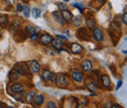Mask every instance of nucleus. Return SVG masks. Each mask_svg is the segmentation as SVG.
<instances>
[{"mask_svg":"<svg viewBox=\"0 0 127 108\" xmlns=\"http://www.w3.org/2000/svg\"><path fill=\"white\" fill-rule=\"evenodd\" d=\"M33 101H34V104H35L36 106H41V105L43 104V102H44V96H43L42 94L35 95Z\"/></svg>","mask_w":127,"mask_h":108,"instance_id":"nucleus-15","label":"nucleus"},{"mask_svg":"<svg viewBox=\"0 0 127 108\" xmlns=\"http://www.w3.org/2000/svg\"><path fill=\"white\" fill-rule=\"evenodd\" d=\"M23 12H24L25 18H29L30 15H31V9H30V7H28V6H24V8H23Z\"/></svg>","mask_w":127,"mask_h":108,"instance_id":"nucleus-26","label":"nucleus"},{"mask_svg":"<svg viewBox=\"0 0 127 108\" xmlns=\"http://www.w3.org/2000/svg\"><path fill=\"white\" fill-rule=\"evenodd\" d=\"M62 16H63L64 20L65 23L69 24L70 22H72V14L71 12H69L68 10H62Z\"/></svg>","mask_w":127,"mask_h":108,"instance_id":"nucleus-9","label":"nucleus"},{"mask_svg":"<svg viewBox=\"0 0 127 108\" xmlns=\"http://www.w3.org/2000/svg\"><path fill=\"white\" fill-rule=\"evenodd\" d=\"M25 31H26V33H27V34H30V35H32V34H33V33L36 32L35 28H34L33 26H32V25H28V26H26Z\"/></svg>","mask_w":127,"mask_h":108,"instance_id":"nucleus-22","label":"nucleus"},{"mask_svg":"<svg viewBox=\"0 0 127 108\" xmlns=\"http://www.w3.org/2000/svg\"><path fill=\"white\" fill-rule=\"evenodd\" d=\"M1 36H2V32L0 31V38H1Z\"/></svg>","mask_w":127,"mask_h":108,"instance_id":"nucleus-41","label":"nucleus"},{"mask_svg":"<svg viewBox=\"0 0 127 108\" xmlns=\"http://www.w3.org/2000/svg\"><path fill=\"white\" fill-rule=\"evenodd\" d=\"M96 1H97L99 4H102V5H103V4H104V3H105L107 0H96Z\"/></svg>","mask_w":127,"mask_h":108,"instance_id":"nucleus-39","label":"nucleus"},{"mask_svg":"<svg viewBox=\"0 0 127 108\" xmlns=\"http://www.w3.org/2000/svg\"><path fill=\"white\" fill-rule=\"evenodd\" d=\"M14 70H16L17 72L20 74V75H23V76H27L30 74V67L27 63L25 62H22V63H17L16 65L14 66Z\"/></svg>","mask_w":127,"mask_h":108,"instance_id":"nucleus-1","label":"nucleus"},{"mask_svg":"<svg viewBox=\"0 0 127 108\" xmlns=\"http://www.w3.org/2000/svg\"><path fill=\"white\" fill-rule=\"evenodd\" d=\"M126 53H127V51H126Z\"/></svg>","mask_w":127,"mask_h":108,"instance_id":"nucleus-43","label":"nucleus"},{"mask_svg":"<svg viewBox=\"0 0 127 108\" xmlns=\"http://www.w3.org/2000/svg\"><path fill=\"white\" fill-rule=\"evenodd\" d=\"M47 107L48 108H55L57 107V105H56V103L54 102V101H49L47 103Z\"/></svg>","mask_w":127,"mask_h":108,"instance_id":"nucleus-31","label":"nucleus"},{"mask_svg":"<svg viewBox=\"0 0 127 108\" xmlns=\"http://www.w3.org/2000/svg\"><path fill=\"white\" fill-rule=\"evenodd\" d=\"M111 107L113 108H122L121 105H119V104H115V105H111Z\"/></svg>","mask_w":127,"mask_h":108,"instance_id":"nucleus-40","label":"nucleus"},{"mask_svg":"<svg viewBox=\"0 0 127 108\" xmlns=\"http://www.w3.org/2000/svg\"><path fill=\"white\" fill-rule=\"evenodd\" d=\"M12 26H13V27H14L15 29H19V27H20V22H19L18 20H15V21L13 22Z\"/></svg>","mask_w":127,"mask_h":108,"instance_id":"nucleus-33","label":"nucleus"},{"mask_svg":"<svg viewBox=\"0 0 127 108\" xmlns=\"http://www.w3.org/2000/svg\"><path fill=\"white\" fill-rule=\"evenodd\" d=\"M50 81H51L52 85H56L58 83V75L57 74H52V76L50 78Z\"/></svg>","mask_w":127,"mask_h":108,"instance_id":"nucleus-27","label":"nucleus"},{"mask_svg":"<svg viewBox=\"0 0 127 108\" xmlns=\"http://www.w3.org/2000/svg\"><path fill=\"white\" fill-rule=\"evenodd\" d=\"M52 14H53V16H54L55 20H56L60 25H64V18H63V16H62V13H61V12L56 11V12H53Z\"/></svg>","mask_w":127,"mask_h":108,"instance_id":"nucleus-16","label":"nucleus"},{"mask_svg":"<svg viewBox=\"0 0 127 108\" xmlns=\"http://www.w3.org/2000/svg\"><path fill=\"white\" fill-rule=\"evenodd\" d=\"M71 78L76 82V83H82L83 82V74L79 72L78 70H73L72 72H71Z\"/></svg>","mask_w":127,"mask_h":108,"instance_id":"nucleus-4","label":"nucleus"},{"mask_svg":"<svg viewBox=\"0 0 127 108\" xmlns=\"http://www.w3.org/2000/svg\"><path fill=\"white\" fill-rule=\"evenodd\" d=\"M31 12H32V17L35 18V19L39 18V17H40V14H41V11H40L39 9H37V8H33Z\"/></svg>","mask_w":127,"mask_h":108,"instance_id":"nucleus-23","label":"nucleus"},{"mask_svg":"<svg viewBox=\"0 0 127 108\" xmlns=\"http://www.w3.org/2000/svg\"><path fill=\"white\" fill-rule=\"evenodd\" d=\"M86 88H87L90 92H92V93H96L97 90H98V87H97V85H96L94 82H88V83L86 84Z\"/></svg>","mask_w":127,"mask_h":108,"instance_id":"nucleus-21","label":"nucleus"},{"mask_svg":"<svg viewBox=\"0 0 127 108\" xmlns=\"http://www.w3.org/2000/svg\"><path fill=\"white\" fill-rule=\"evenodd\" d=\"M29 67H30V71L33 73V74H37V73H39V70H40V64H39V62H37L36 60H32L31 61L30 63V65H29Z\"/></svg>","mask_w":127,"mask_h":108,"instance_id":"nucleus-3","label":"nucleus"},{"mask_svg":"<svg viewBox=\"0 0 127 108\" xmlns=\"http://www.w3.org/2000/svg\"><path fill=\"white\" fill-rule=\"evenodd\" d=\"M56 37L59 38V39H61V40H64V41H66V40H67V37H65V36H64V35H60V34H57Z\"/></svg>","mask_w":127,"mask_h":108,"instance_id":"nucleus-34","label":"nucleus"},{"mask_svg":"<svg viewBox=\"0 0 127 108\" xmlns=\"http://www.w3.org/2000/svg\"><path fill=\"white\" fill-rule=\"evenodd\" d=\"M121 86H122V81H118V83H117V85H116V91L119 90Z\"/></svg>","mask_w":127,"mask_h":108,"instance_id":"nucleus-36","label":"nucleus"},{"mask_svg":"<svg viewBox=\"0 0 127 108\" xmlns=\"http://www.w3.org/2000/svg\"><path fill=\"white\" fill-rule=\"evenodd\" d=\"M111 30L113 31H116V32H119L121 31V26H120V22L117 21L116 19H114L111 24Z\"/></svg>","mask_w":127,"mask_h":108,"instance_id":"nucleus-10","label":"nucleus"},{"mask_svg":"<svg viewBox=\"0 0 127 108\" xmlns=\"http://www.w3.org/2000/svg\"><path fill=\"white\" fill-rule=\"evenodd\" d=\"M51 76H52V73H51V71H49V70H44V71L41 73V79H42L44 82L50 81Z\"/></svg>","mask_w":127,"mask_h":108,"instance_id":"nucleus-19","label":"nucleus"},{"mask_svg":"<svg viewBox=\"0 0 127 108\" xmlns=\"http://www.w3.org/2000/svg\"><path fill=\"white\" fill-rule=\"evenodd\" d=\"M7 24H8V18H7V16L5 15L0 16V25H2L3 27H5V26H7Z\"/></svg>","mask_w":127,"mask_h":108,"instance_id":"nucleus-25","label":"nucleus"},{"mask_svg":"<svg viewBox=\"0 0 127 108\" xmlns=\"http://www.w3.org/2000/svg\"><path fill=\"white\" fill-rule=\"evenodd\" d=\"M52 40H53V37H52V35H50L49 33H43V34L40 36V42H41V44H43V45H48V44H50V43L52 42Z\"/></svg>","mask_w":127,"mask_h":108,"instance_id":"nucleus-5","label":"nucleus"},{"mask_svg":"<svg viewBox=\"0 0 127 108\" xmlns=\"http://www.w3.org/2000/svg\"><path fill=\"white\" fill-rule=\"evenodd\" d=\"M37 38H38V33H37V32H35V33H33V34L31 35V40H32V41L37 40Z\"/></svg>","mask_w":127,"mask_h":108,"instance_id":"nucleus-30","label":"nucleus"},{"mask_svg":"<svg viewBox=\"0 0 127 108\" xmlns=\"http://www.w3.org/2000/svg\"><path fill=\"white\" fill-rule=\"evenodd\" d=\"M23 8H24V6H22L20 3L17 4V11L18 12H23Z\"/></svg>","mask_w":127,"mask_h":108,"instance_id":"nucleus-35","label":"nucleus"},{"mask_svg":"<svg viewBox=\"0 0 127 108\" xmlns=\"http://www.w3.org/2000/svg\"><path fill=\"white\" fill-rule=\"evenodd\" d=\"M58 7H59V9L62 11V10H65V9H67V5L64 3V2H58Z\"/></svg>","mask_w":127,"mask_h":108,"instance_id":"nucleus-28","label":"nucleus"},{"mask_svg":"<svg viewBox=\"0 0 127 108\" xmlns=\"http://www.w3.org/2000/svg\"><path fill=\"white\" fill-rule=\"evenodd\" d=\"M82 22H83V20H82L81 16H76V17L72 18V25L74 27H80L82 25Z\"/></svg>","mask_w":127,"mask_h":108,"instance_id":"nucleus-20","label":"nucleus"},{"mask_svg":"<svg viewBox=\"0 0 127 108\" xmlns=\"http://www.w3.org/2000/svg\"><path fill=\"white\" fill-rule=\"evenodd\" d=\"M70 50H71V52L73 53V54H79L81 53L82 51H83V47L81 46L80 44L78 43H72L71 44V46H70Z\"/></svg>","mask_w":127,"mask_h":108,"instance_id":"nucleus-12","label":"nucleus"},{"mask_svg":"<svg viewBox=\"0 0 127 108\" xmlns=\"http://www.w3.org/2000/svg\"><path fill=\"white\" fill-rule=\"evenodd\" d=\"M58 83H59V85H60L61 87H66V86H68V84H69L68 79L66 77V75H64V74H62V75L59 76Z\"/></svg>","mask_w":127,"mask_h":108,"instance_id":"nucleus-11","label":"nucleus"},{"mask_svg":"<svg viewBox=\"0 0 127 108\" xmlns=\"http://www.w3.org/2000/svg\"><path fill=\"white\" fill-rule=\"evenodd\" d=\"M19 76H20V74L17 72L16 70H13V71L10 73V76H9V77H10V80L13 82V81H16L17 79L19 78Z\"/></svg>","mask_w":127,"mask_h":108,"instance_id":"nucleus-24","label":"nucleus"},{"mask_svg":"<svg viewBox=\"0 0 127 108\" xmlns=\"http://www.w3.org/2000/svg\"><path fill=\"white\" fill-rule=\"evenodd\" d=\"M63 1H64V2H67V1H69V0H63Z\"/></svg>","mask_w":127,"mask_h":108,"instance_id":"nucleus-42","label":"nucleus"},{"mask_svg":"<svg viewBox=\"0 0 127 108\" xmlns=\"http://www.w3.org/2000/svg\"><path fill=\"white\" fill-rule=\"evenodd\" d=\"M11 92L14 93H20L24 92V87L21 84H14L11 86Z\"/></svg>","mask_w":127,"mask_h":108,"instance_id":"nucleus-13","label":"nucleus"},{"mask_svg":"<svg viewBox=\"0 0 127 108\" xmlns=\"http://www.w3.org/2000/svg\"><path fill=\"white\" fill-rule=\"evenodd\" d=\"M85 105H87V100L83 99V100H82V102H81V105H80V106H81V107H84Z\"/></svg>","mask_w":127,"mask_h":108,"instance_id":"nucleus-37","label":"nucleus"},{"mask_svg":"<svg viewBox=\"0 0 127 108\" xmlns=\"http://www.w3.org/2000/svg\"><path fill=\"white\" fill-rule=\"evenodd\" d=\"M22 96H23V94L20 93V94H19L18 96H15V98H16V99H18V100H22V99H21V97H22Z\"/></svg>","mask_w":127,"mask_h":108,"instance_id":"nucleus-38","label":"nucleus"},{"mask_svg":"<svg viewBox=\"0 0 127 108\" xmlns=\"http://www.w3.org/2000/svg\"><path fill=\"white\" fill-rule=\"evenodd\" d=\"M51 43H52L53 48H55V49H57V50H60V49H62V47H63V42H62V40H60L59 38L53 39Z\"/></svg>","mask_w":127,"mask_h":108,"instance_id":"nucleus-17","label":"nucleus"},{"mask_svg":"<svg viewBox=\"0 0 127 108\" xmlns=\"http://www.w3.org/2000/svg\"><path fill=\"white\" fill-rule=\"evenodd\" d=\"M76 36L79 38V39H82V40H85V39H88V31L86 29L84 28H81L78 31H76Z\"/></svg>","mask_w":127,"mask_h":108,"instance_id":"nucleus-8","label":"nucleus"},{"mask_svg":"<svg viewBox=\"0 0 127 108\" xmlns=\"http://www.w3.org/2000/svg\"><path fill=\"white\" fill-rule=\"evenodd\" d=\"M101 82H102V85L104 86V88H106V89L111 88V78H110L109 75H107V74L102 75V77H101Z\"/></svg>","mask_w":127,"mask_h":108,"instance_id":"nucleus-7","label":"nucleus"},{"mask_svg":"<svg viewBox=\"0 0 127 108\" xmlns=\"http://www.w3.org/2000/svg\"><path fill=\"white\" fill-rule=\"evenodd\" d=\"M92 67H93L92 62L90 61L89 59H84L83 61L81 62V68H82V70H83L84 72H89V71H91V70H92Z\"/></svg>","mask_w":127,"mask_h":108,"instance_id":"nucleus-6","label":"nucleus"},{"mask_svg":"<svg viewBox=\"0 0 127 108\" xmlns=\"http://www.w3.org/2000/svg\"><path fill=\"white\" fill-rule=\"evenodd\" d=\"M93 36L98 42H103L104 41V33H103V31L100 28H95L93 30Z\"/></svg>","mask_w":127,"mask_h":108,"instance_id":"nucleus-2","label":"nucleus"},{"mask_svg":"<svg viewBox=\"0 0 127 108\" xmlns=\"http://www.w3.org/2000/svg\"><path fill=\"white\" fill-rule=\"evenodd\" d=\"M86 25H87V28L90 29V30H94L96 28V21L94 18H88L86 20Z\"/></svg>","mask_w":127,"mask_h":108,"instance_id":"nucleus-18","label":"nucleus"},{"mask_svg":"<svg viewBox=\"0 0 127 108\" xmlns=\"http://www.w3.org/2000/svg\"><path fill=\"white\" fill-rule=\"evenodd\" d=\"M34 97H35V92L34 91H30L25 94V99L28 103H32L33 99H34Z\"/></svg>","mask_w":127,"mask_h":108,"instance_id":"nucleus-14","label":"nucleus"},{"mask_svg":"<svg viewBox=\"0 0 127 108\" xmlns=\"http://www.w3.org/2000/svg\"><path fill=\"white\" fill-rule=\"evenodd\" d=\"M73 6H74V7H77V8L79 9L80 12H83V10H84V7H83V6L81 5V4H77V3H74V4H73Z\"/></svg>","mask_w":127,"mask_h":108,"instance_id":"nucleus-32","label":"nucleus"},{"mask_svg":"<svg viewBox=\"0 0 127 108\" xmlns=\"http://www.w3.org/2000/svg\"><path fill=\"white\" fill-rule=\"evenodd\" d=\"M121 20H122V22L127 26V12H124V14L121 16Z\"/></svg>","mask_w":127,"mask_h":108,"instance_id":"nucleus-29","label":"nucleus"}]
</instances>
